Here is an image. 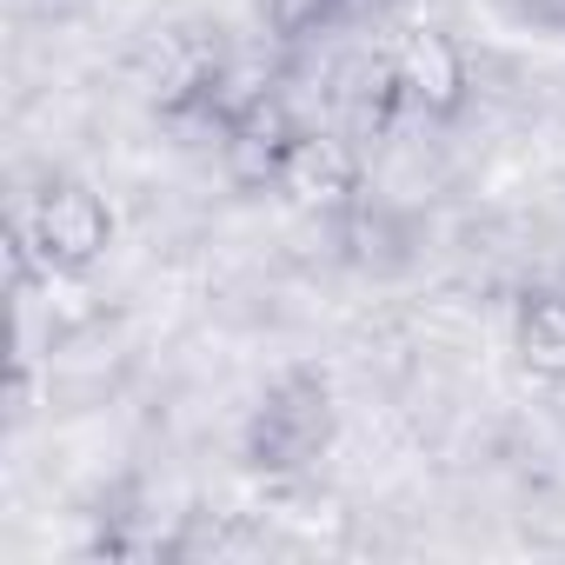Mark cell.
Wrapping results in <instances>:
<instances>
[{"label": "cell", "mask_w": 565, "mask_h": 565, "mask_svg": "<svg viewBox=\"0 0 565 565\" xmlns=\"http://www.w3.org/2000/svg\"><path fill=\"white\" fill-rule=\"evenodd\" d=\"M327 446H333V386L307 366L273 380L246 419V466L266 479H287V472H307Z\"/></svg>", "instance_id": "1"}, {"label": "cell", "mask_w": 565, "mask_h": 565, "mask_svg": "<svg viewBox=\"0 0 565 565\" xmlns=\"http://www.w3.org/2000/svg\"><path fill=\"white\" fill-rule=\"evenodd\" d=\"M14 220H21L28 246L41 253V266H47L54 279L94 273V266L107 259V246H114V206H107L87 180H74V173H47V180L28 193V206H21Z\"/></svg>", "instance_id": "2"}, {"label": "cell", "mask_w": 565, "mask_h": 565, "mask_svg": "<svg viewBox=\"0 0 565 565\" xmlns=\"http://www.w3.org/2000/svg\"><path fill=\"white\" fill-rule=\"evenodd\" d=\"M307 134L313 127L287 107V94H266L233 127H220V167H226V180L239 193H279V180H287Z\"/></svg>", "instance_id": "3"}, {"label": "cell", "mask_w": 565, "mask_h": 565, "mask_svg": "<svg viewBox=\"0 0 565 565\" xmlns=\"http://www.w3.org/2000/svg\"><path fill=\"white\" fill-rule=\"evenodd\" d=\"M393 81H399V94H406V114L439 120V127L459 120L466 100H472V61H466V47H459L446 28L406 34L399 54H393Z\"/></svg>", "instance_id": "4"}, {"label": "cell", "mask_w": 565, "mask_h": 565, "mask_svg": "<svg viewBox=\"0 0 565 565\" xmlns=\"http://www.w3.org/2000/svg\"><path fill=\"white\" fill-rule=\"evenodd\" d=\"M279 193H287L300 213H320L333 226L340 213H353L366 200V147L353 134H307L287 180H279Z\"/></svg>", "instance_id": "5"}, {"label": "cell", "mask_w": 565, "mask_h": 565, "mask_svg": "<svg viewBox=\"0 0 565 565\" xmlns=\"http://www.w3.org/2000/svg\"><path fill=\"white\" fill-rule=\"evenodd\" d=\"M512 353L539 380H565V294L558 287H525L512 307Z\"/></svg>", "instance_id": "6"}, {"label": "cell", "mask_w": 565, "mask_h": 565, "mask_svg": "<svg viewBox=\"0 0 565 565\" xmlns=\"http://www.w3.org/2000/svg\"><path fill=\"white\" fill-rule=\"evenodd\" d=\"M333 233H340V246H347V259H353V266H393V259H399L393 246L406 239V233H399V220H393L373 193H366L353 213H340V220H333Z\"/></svg>", "instance_id": "7"}, {"label": "cell", "mask_w": 565, "mask_h": 565, "mask_svg": "<svg viewBox=\"0 0 565 565\" xmlns=\"http://www.w3.org/2000/svg\"><path fill=\"white\" fill-rule=\"evenodd\" d=\"M259 21L279 47H307L327 28H340V0H259Z\"/></svg>", "instance_id": "8"}, {"label": "cell", "mask_w": 565, "mask_h": 565, "mask_svg": "<svg viewBox=\"0 0 565 565\" xmlns=\"http://www.w3.org/2000/svg\"><path fill=\"white\" fill-rule=\"evenodd\" d=\"M519 14L532 28H565V0H519Z\"/></svg>", "instance_id": "9"}, {"label": "cell", "mask_w": 565, "mask_h": 565, "mask_svg": "<svg viewBox=\"0 0 565 565\" xmlns=\"http://www.w3.org/2000/svg\"><path fill=\"white\" fill-rule=\"evenodd\" d=\"M386 8H393V0H340V28L347 21H380Z\"/></svg>", "instance_id": "10"}]
</instances>
